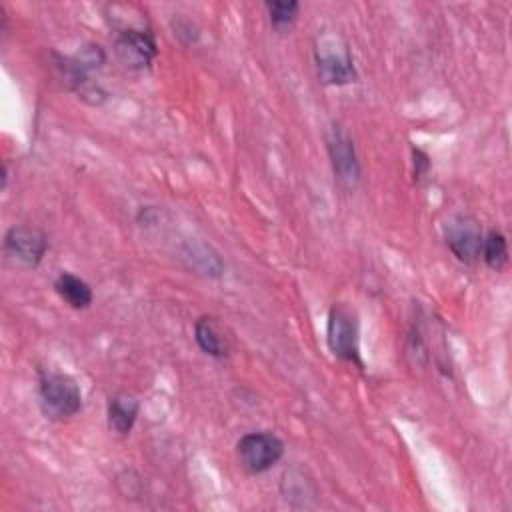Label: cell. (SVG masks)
I'll use <instances>...</instances> for the list:
<instances>
[{
	"label": "cell",
	"instance_id": "6da1fadb",
	"mask_svg": "<svg viewBox=\"0 0 512 512\" xmlns=\"http://www.w3.org/2000/svg\"><path fill=\"white\" fill-rule=\"evenodd\" d=\"M42 412L52 420L74 416L82 408V392L76 380L68 374L46 372L40 376L38 386Z\"/></svg>",
	"mask_w": 512,
	"mask_h": 512
},
{
	"label": "cell",
	"instance_id": "7a4b0ae2",
	"mask_svg": "<svg viewBox=\"0 0 512 512\" xmlns=\"http://www.w3.org/2000/svg\"><path fill=\"white\" fill-rule=\"evenodd\" d=\"M318 78L324 84H348L356 80V70L348 46L338 36H322L316 44Z\"/></svg>",
	"mask_w": 512,
	"mask_h": 512
},
{
	"label": "cell",
	"instance_id": "3957f363",
	"mask_svg": "<svg viewBox=\"0 0 512 512\" xmlns=\"http://www.w3.org/2000/svg\"><path fill=\"white\" fill-rule=\"evenodd\" d=\"M326 340L330 352L346 362L360 364L358 356V318L344 304H334L328 314Z\"/></svg>",
	"mask_w": 512,
	"mask_h": 512
},
{
	"label": "cell",
	"instance_id": "277c9868",
	"mask_svg": "<svg viewBox=\"0 0 512 512\" xmlns=\"http://www.w3.org/2000/svg\"><path fill=\"white\" fill-rule=\"evenodd\" d=\"M238 460L250 474H262L270 470L284 454V444L270 432H250L238 440Z\"/></svg>",
	"mask_w": 512,
	"mask_h": 512
},
{
	"label": "cell",
	"instance_id": "5b68a950",
	"mask_svg": "<svg viewBox=\"0 0 512 512\" xmlns=\"http://www.w3.org/2000/svg\"><path fill=\"white\" fill-rule=\"evenodd\" d=\"M156 42L148 30L128 28L118 32L114 40V54L128 70H144L156 58Z\"/></svg>",
	"mask_w": 512,
	"mask_h": 512
},
{
	"label": "cell",
	"instance_id": "8992f818",
	"mask_svg": "<svg viewBox=\"0 0 512 512\" xmlns=\"http://www.w3.org/2000/svg\"><path fill=\"white\" fill-rule=\"evenodd\" d=\"M328 154L338 182L348 188H354L360 178V164L356 158L352 138L338 124H334L328 134Z\"/></svg>",
	"mask_w": 512,
	"mask_h": 512
},
{
	"label": "cell",
	"instance_id": "52a82bcc",
	"mask_svg": "<svg viewBox=\"0 0 512 512\" xmlns=\"http://www.w3.org/2000/svg\"><path fill=\"white\" fill-rule=\"evenodd\" d=\"M46 248H48L46 236L32 226H24V224L12 226L4 236L6 254L28 268L36 266L42 260V256L46 254Z\"/></svg>",
	"mask_w": 512,
	"mask_h": 512
},
{
	"label": "cell",
	"instance_id": "ba28073f",
	"mask_svg": "<svg viewBox=\"0 0 512 512\" xmlns=\"http://www.w3.org/2000/svg\"><path fill=\"white\" fill-rule=\"evenodd\" d=\"M446 244L460 262L474 264L482 252V234L478 222L464 214L450 220L446 226Z\"/></svg>",
	"mask_w": 512,
	"mask_h": 512
},
{
	"label": "cell",
	"instance_id": "9c48e42d",
	"mask_svg": "<svg viewBox=\"0 0 512 512\" xmlns=\"http://www.w3.org/2000/svg\"><path fill=\"white\" fill-rule=\"evenodd\" d=\"M194 338L208 356L224 358L230 352V336L214 316H202L196 320Z\"/></svg>",
	"mask_w": 512,
	"mask_h": 512
},
{
	"label": "cell",
	"instance_id": "30bf717a",
	"mask_svg": "<svg viewBox=\"0 0 512 512\" xmlns=\"http://www.w3.org/2000/svg\"><path fill=\"white\" fill-rule=\"evenodd\" d=\"M140 402L130 392H118L108 404V426L118 434H128L136 422Z\"/></svg>",
	"mask_w": 512,
	"mask_h": 512
},
{
	"label": "cell",
	"instance_id": "8fae6325",
	"mask_svg": "<svg viewBox=\"0 0 512 512\" xmlns=\"http://www.w3.org/2000/svg\"><path fill=\"white\" fill-rule=\"evenodd\" d=\"M54 288L58 292V296L72 308L76 310H84L92 304V288L78 276L70 274V272H62L56 282Z\"/></svg>",
	"mask_w": 512,
	"mask_h": 512
},
{
	"label": "cell",
	"instance_id": "7c38bea8",
	"mask_svg": "<svg viewBox=\"0 0 512 512\" xmlns=\"http://www.w3.org/2000/svg\"><path fill=\"white\" fill-rule=\"evenodd\" d=\"M482 256L488 268L502 270L508 262V244L506 236L498 230L488 232V236L482 240Z\"/></svg>",
	"mask_w": 512,
	"mask_h": 512
},
{
	"label": "cell",
	"instance_id": "4fadbf2b",
	"mask_svg": "<svg viewBox=\"0 0 512 512\" xmlns=\"http://www.w3.org/2000/svg\"><path fill=\"white\" fill-rule=\"evenodd\" d=\"M266 8H268L272 26L280 32L292 28V24L298 16V2H292V0L290 2H268Z\"/></svg>",
	"mask_w": 512,
	"mask_h": 512
}]
</instances>
